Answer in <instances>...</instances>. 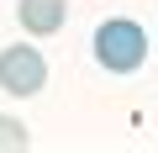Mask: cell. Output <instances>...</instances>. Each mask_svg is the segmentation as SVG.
<instances>
[{
	"label": "cell",
	"mask_w": 158,
	"mask_h": 153,
	"mask_svg": "<svg viewBox=\"0 0 158 153\" xmlns=\"http://www.w3.org/2000/svg\"><path fill=\"white\" fill-rule=\"evenodd\" d=\"M42 85H48V58H42L37 48L16 42V48H6V53H0V90H6V95L32 100Z\"/></svg>",
	"instance_id": "obj_2"
},
{
	"label": "cell",
	"mask_w": 158,
	"mask_h": 153,
	"mask_svg": "<svg viewBox=\"0 0 158 153\" xmlns=\"http://www.w3.org/2000/svg\"><path fill=\"white\" fill-rule=\"evenodd\" d=\"M63 16H69L63 0H21V6H16V21H21L27 37H53L63 27Z\"/></svg>",
	"instance_id": "obj_3"
},
{
	"label": "cell",
	"mask_w": 158,
	"mask_h": 153,
	"mask_svg": "<svg viewBox=\"0 0 158 153\" xmlns=\"http://www.w3.org/2000/svg\"><path fill=\"white\" fill-rule=\"evenodd\" d=\"M148 58V32L132 21V16H111L95 27V63L111 69V74H137Z\"/></svg>",
	"instance_id": "obj_1"
},
{
	"label": "cell",
	"mask_w": 158,
	"mask_h": 153,
	"mask_svg": "<svg viewBox=\"0 0 158 153\" xmlns=\"http://www.w3.org/2000/svg\"><path fill=\"white\" fill-rule=\"evenodd\" d=\"M27 148H32V132L16 116H0V153H27Z\"/></svg>",
	"instance_id": "obj_4"
}]
</instances>
